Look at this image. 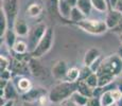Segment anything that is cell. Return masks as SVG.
<instances>
[{"instance_id": "cell-44", "label": "cell", "mask_w": 122, "mask_h": 106, "mask_svg": "<svg viewBox=\"0 0 122 106\" xmlns=\"http://www.w3.org/2000/svg\"><path fill=\"white\" fill-rule=\"evenodd\" d=\"M120 9H122V0H120V1H119L118 6H117V9H116V10H120Z\"/></svg>"}, {"instance_id": "cell-34", "label": "cell", "mask_w": 122, "mask_h": 106, "mask_svg": "<svg viewBox=\"0 0 122 106\" xmlns=\"http://www.w3.org/2000/svg\"><path fill=\"white\" fill-rule=\"evenodd\" d=\"M112 98H114V100H115V102H119L120 101V99H121V96H122V92L119 89H117V88H112Z\"/></svg>"}, {"instance_id": "cell-20", "label": "cell", "mask_w": 122, "mask_h": 106, "mask_svg": "<svg viewBox=\"0 0 122 106\" xmlns=\"http://www.w3.org/2000/svg\"><path fill=\"white\" fill-rule=\"evenodd\" d=\"M12 51L16 54L29 53V46H28V42L22 40V39H17V41L15 42L14 47L12 48Z\"/></svg>"}, {"instance_id": "cell-13", "label": "cell", "mask_w": 122, "mask_h": 106, "mask_svg": "<svg viewBox=\"0 0 122 106\" xmlns=\"http://www.w3.org/2000/svg\"><path fill=\"white\" fill-rule=\"evenodd\" d=\"M12 29H14L16 34L20 37L28 36V34H29V32H30V28H29V25H28V23L23 19H21V18H17V19L15 20Z\"/></svg>"}, {"instance_id": "cell-27", "label": "cell", "mask_w": 122, "mask_h": 106, "mask_svg": "<svg viewBox=\"0 0 122 106\" xmlns=\"http://www.w3.org/2000/svg\"><path fill=\"white\" fill-rule=\"evenodd\" d=\"M70 99H71V100L73 101L76 105H79V106H86V105H87V102H88V99L89 98H87V96H85L83 95H81L79 91H76V92L72 93V96H71V98H70Z\"/></svg>"}, {"instance_id": "cell-48", "label": "cell", "mask_w": 122, "mask_h": 106, "mask_svg": "<svg viewBox=\"0 0 122 106\" xmlns=\"http://www.w3.org/2000/svg\"><path fill=\"white\" fill-rule=\"evenodd\" d=\"M119 11H120V12H121V13H122V9H120V10H119Z\"/></svg>"}, {"instance_id": "cell-45", "label": "cell", "mask_w": 122, "mask_h": 106, "mask_svg": "<svg viewBox=\"0 0 122 106\" xmlns=\"http://www.w3.org/2000/svg\"><path fill=\"white\" fill-rule=\"evenodd\" d=\"M117 103H118V105H119V106H122V96H121L120 101H119V102H117Z\"/></svg>"}, {"instance_id": "cell-32", "label": "cell", "mask_w": 122, "mask_h": 106, "mask_svg": "<svg viewBox=\"0 0 122 106\" xmlns=\"http://www.w3.org/2000/svg\"><path fill=\"white\" fill-rule=\"evenodd\" d=\"M13 76H14V75H13V72L11 71V69L4 70V71L0 72V79L6 80V81H12Z\"/></svg>"}, {"instance_id": "cell-11", "label": "cell", "mask_w": 122, "mask_h": 106, "mask_svg": "<svg viewBox=\"0 0 122 106\" xmlns=\"http://www.w3.org/2000/svg\"><path fill=\"white\" fill-rule=\"evenodd\" d=\"M100 57H102V54H101V50L97 47H92V48H89L87 51L84 54L83 57V65L88 66L90 67L93 63L97 60H99Z\"/></svg>"}, {"instance_id": "cell-18", "label": "cell", "mask_w": 122, "mask_h": 106, "mask_svg": "<svg viewBox=\"0 0 122 106\" xmlns=\"http://www.w3.org/2000/svg\"><path fill=\"white\" fill-rule=\"evenodd\" d=\"M41 13H43V5L38 2H32L27 8V15L32 18L38 17Z\"/></svg>"}, {"instance_id": "cell-26", "label": "cell", "mask_w": 122, "mask_h": 106, "mask_svg": "<svg viewBox=\"0 0 122 106\" xmlns=\"http://www.w3.org/2000/svg\"><path fill=\"white\" fill-rule=\"evenodd\" d=\"M100 101L102 106H109L114 104V103H116L112 96V90H104V92L100 96Z\"/></svg>"}, {"instance_id": "cell-14", "label": "cell", "mask_w": 122, "mask_h": 106, "mask_svg": "<svg viewBox=\"0 0 122 106\" xmlns=\"http://www.w3.org/2000/svg\"><path fill=\"white\" fill-rule=\"evenodd\" d=\"M1 90H3V99H1L3 101L4 100H16L17 96H20L17 88H16V86L14 85L13 81H11L8 84V86L4 89H1Z\"/></svg>"}, {"instance_id": "cell-4", "label": "cell", "mask_w": 122, "mask_h": 106, "mask_svg": "<svg viewBox=\"0 0 122 106\" xmlns=\"http://www.w3.org/2000/svg\"><path fill=\"white\" fill-rule=\"evenodd\" d=\"M47 30H48V27H47V25L45 22H38L30 29V32L28 34V41H27L28 46H29L30 53L36 48V46L38 45L39 40L43 38Z\"/></svg>"}, {"instance_id": "cell-46", "label": "cell", "mask_w": 122, "mask_h": 106, "mask_svg": "<svg viewBox=\"0 0 122 106\" xmlns=\"http://www.w3.org/2000/svg\"><path fill=\"white\" fill-rule=\"evenodd\" d=\"M119 39H120V41H121V45H122V34H121V35H119Z\"/></svg>"}, {"instance_id": "cell-10", "label": "cell", "mask_w": 122, "mask_h": 106, "mask_svg": "<svg viewBox=\"0 0 122 106\" xmlns=\"http://www.w3.org/2000/svg\"><path fill=\"white\" fill-rule=\"evenodd\" d=\"M29 65V71L30 74H32L34 77L41 79V77L46 76V68L41 65V63L38 61V58L32 57L30 62L28 63Z\"/></svg>"}, {"instance_id": "cell-40", "label": "cell", "mask_w": 122, "mask_h": 106, "mask_svg": "<svg viewBox=\"0 0 122 106\" xmlns=\"http://www.w3.org/2000/svg\"><path fill=\"white\" fill-rule=\"evenodd\" d=\"M116 88L122 92V76H118L116 79Z\"/></svg>"}, {"instance_id": "cell-12", "label": "cell", "mask_w": 122, "mask_h": 106, "mask_svg": "<svg viewBox=\"0 0 122 106\" xmlns=\"http://www.w3.org/2000/svg\"><path fill=\"white\" fill-rule=\"evenodd\" d=\"M122 18V13L119 10H109V12L107 13L106 18H105V23H106L108 30L115 29L118 25L119 21Z\"/></svg>"}, {"instance_id": "cell-21", "label": "cell", "mask_w": 122, "mask_h": 106, "mask_svg": "<svg viewBox=\"0 0 122 106\" xmlns=\"http://www.w3.org/2000/svg\"><path fill=\"white\" fill-rule=\"evenodd\" d=\"M80 76H81V69L78 67H70L68 69L65 81L71 82V83H76L80 80Z\"/></svg>"}, {"instance_id": "cell-35", "label": "cell", "mask_w": 122, "mask_h": 106, "mask_svg": "<svg viewBox=\"0 0 122 106\" xmlns=\"http://www.w3.org/2000/svg\"><path fill=\"white\" fill-rule=\"evenodd\" d=\"M102 61H103V58L102 57H100L99 60H97L95 63L92 64V65L90 66V69L92 70L93 72H97L98 70H99V68H100V66H101V64H102Z\"/></svg>"}, {"instance_id": "cell-43", "label": "cell", "mask_w": 122, "mask_h": 106, "mask_svg": "<svg viewBox=\"0 0 122 106\" xmlns=\"http://www.w3.org/2000/svg\"><path fill=\"white\" fill-rule=\"evenodd\" d=\"M116 53L118 54V56L122 60V45L118 48V50H117V52H116Z\"/></svg>"}, {"instance_id": "cell-3", "label": "cell", "mask_w": 122, "mask_h": 106, "mask_svg": "<svg viewBox=\"0 0 122 106\" xmlns=\"http://www.w3.org/2000/svg\"><path fill=\"white\" fill-rule=\"evenodd\" d=\"M53 41H54V31H53L52 28H48L47 32L45 33L43 38L39 40L38 45L36 46V48L30 53L31 56L34 58L43 57L45 54H47L51 50Z\"/></svg>"}, {"instance_id": "cell-47", "label": "cell", "mask_w": 122, "mask_h": 106, "mask_svg": "<svg viewBox=\"0 0 122 106\" xmlns=\"http://www.w3.org/2000/svg\"><path fill=\"white\" fill-rule=\"evenodd\" d=\"M109 106H119V105H118V103H114V104H112V105H109Z\"/></svg>"}, {"instance_id": "cell-28", "label": "cell", "mask_w": 122, "mask_h": 106, "mask_svg": "<svg viewBox=\"0 0 122 106\" xmlns=\"http://www.w3.org/2000/svg\"><path fill=\"white\" fill-rule=\"evenodd\" d=\"M58 3H60V0H47V9H48L49 13H50L51 15L60 16Z\"/></svg>"}, {"instance_id": "cell-25", "label": "cell", "mask_w": 122, "mask_h": 106, "mask_svg": "<svg viewBox=\"0 0 122 106\" xmlns=\"http://www.w3.org/2000/svg\"><path fill=\"white\" fill-rule=\"evenodd\" d=\"M99 76V87H106L109 86L116 81L117 77L112 74H100Z\"/></svg>"}, {"instance_id": "cell-49", "label": "cell", "mask_w": 122, "mask_h": 106, "mask_svg": "<svg viewBox=\"0 0 122 106\" xmlns=\"http://www.w3.org/2000/svg\"><path fill=\"white\" fill-rule=\"evenodd\" d=\"M107 1H108V0H107Z\"/></svg>"}, {"instance_id": "cell-16", "label": "cell", "mask_w": 122, "mask_h": 106, "mask_svg": "<svg viewBox=\"0 0 122 106\" xmlns=\"http://www.w3.org/2000/svg\"><path fill=\"white\" fill-rule=\"evenodd\" d=\"M76 91H79L81 95L87 96V98L93 96V89L86 83V81H83V80H79L76 82Z\"/></svg>"}, {"instance_id": "cell-50", "label": "cell", "mask_w": 122, "mask_h": 106, "mask_svg": "<svg viewBox=\"0 0 122 106\" xmlns=\"http://www.w3.org/2000/svg\"><path fill=\"white\" fill-rule=\"evenodd\" d=\"M121 74H122V73H121Z\"/></svg>"}, {"instance_id": "cell-31", "label": "cell", "mask_w": 122, "mask_h": 106, "mask_svg": "<svg viewBox=\"0 0 122 106\" xmlns=\"http://www.w3.org/2000/svg\"><path fill=\"white\" fill-rule=\"evenodd\" d=\"M80 69H81V76H80V80H83V81H85L91 73H93V71L90 69V67H88V66L83 65V67L80 68Z\"/></svg>"}, {"instance_id": "cell-30", "label": "cell", "mask_w": 122, "mask_h": 106, "mask_svg": "<svg viewBox=\"0 0 122 106\" xmlns=\"http://www.w3.org/2000/svg\"><path fill=\"white\" fill-rule=\"evenodd\" d=\"M10 67H11V58H9L8 56H5L4 54L1 53V55H0V72L10 69Z\"/></svg>"}, {"instance_id": "cell-5", "label": "cell", "mask_w": 122, "mask_h": 106, "mask_svg": "<svg viewBox=\"0 0 122 106\" xmlns=\"http://www.w3.org/2000/svg\"><path fill=\"white\" fill-rule=\"evenodd\" d=\"M0 8H2V10L5 13L9 21V27L11 25L12 29L15 20L17 19L18 11H19V1L18 0H3Z\"/></svg>"}, {"instance_id": "cell-39", "label": "cell", "mask_w": 122, "mask_h": 106, "mask_svg": "<svg viewBox=\"0 0 122 106\" xmlns=\"http://www.w3.org/2000/svg\"><path fill=\"white\" fill-rule=\"evenodd\" d=\"M1 106H15V100H4L1 101Z\"/></svg>"}, {"instance_id": "cell-29", "label": "cell", "mask_w": 122, "mask_h": 106, "mask_svg": "<svg viewBox=\"0 0 122 106\" xmlns=\"http://www.w3.org/2000/svg\"><path fill=\"white\" fill-rule=\"evenodd\" d=\"M85 81H86V83H87L92 89H95V88H97V87H99V76H98V74L96 73V72L91 73V74L87 77V79L85 80Z\"/></svg>"}, {"instance_id": "cell-2", "label": "cell", "mask_w": 122, "mask_h": 106, "mask_svg": "<svg viewBox=\"0 0 122 106\" xmlns=\"http://www.w3.org/2000/svg\"><path fill=\"white\" fill-rule=\"evenodd\" d=\"M74 25H76L81 30H83L84 32L88 33L91 35H101L104 34L105 32L108 30L105 20H100V19H86L80 21V22L73 23Z\"/></svg>"}, {"instance_id": "cell-24", "label": "cell", "mask_w": 122, "mask_h": 106, "mask_svg": "<svg viewBox=\"0 0 122 106\" xmlns=\"http://www.w3.org/2000/svg\"><path fill=\"white\" fill-rule=\"evenodd\" d=\"M9 29V21L6 18V15L4 13V11L2 10V8H0V37H3V35L5 34V32Z\"/></svg>"}, {"instance_id": "cell-38", "label": "cell", "mask_w": 122, "mask_h": 106, "mask_svg": "<svg viewBox=\"0 0 122 106\" xmlns=\"http://www.w3.org/2000/svg\"><path fill=\"white\" fill-rule=\"evenodd\" d=\"M61 106H79V105H76L71 99H68V100L64 101V102L61 104Z\"/></svg>"}, {"instance_id": "cell-23", "label": "cell", "mask_w": 122, "mask_h": 106, "mask_svg": "<svg viewBox=\"0 0 122 106\" xmlns=\"http://www.w3.org/2000/svg\"><path fill=\"white\" fill-rule=\"evenodd\" d=\"M86 16L84 15L83 13H82L81 11L79 10L76 6H73L72 8V10H71V13H70V18H69V21H70V23H76V22H80V21H82V20H84V19H86Z\"/></svg>"}, {"instance_id": "cell-7", "label": "cell", "mask_w": 122, "mask_h": 106, "mask_svg": "<svg viewBox=\"0 0 122 106\" xmlns=\"http://www.w3.org/2000/svg\"><path fill=\"white\" fill-rule=\"evenodd\" d=\"M49 92H47V90L43 87L39 86H33L32 89H30L27 93L20 96L21 100L23 102H28V103H38V101L41 100V96L48 95Z\"/></svg>"}, {"instance_id": "cell-1", "label": "cell", "mask_w": 122, "mask_h": 106, "mask_svg": "<svg viewBox=\"0 0 122 106\" xmlns=\"http://www.w3.org/2000/svg\"><path fill=\"white\" fill-rule=\"evenodd\" d=\"M76 91V83L61 81L51 87L49 90V100L53 104H62L64 101L71 98L72 93Z\"/></svg>"}, {"instance_id": "cell-6", "label": "cell", "mask_w": 122, "mask_h": 106, "mask_svg": "<svg viewBox=\"0 0 122 106\" xmlns=\"http://www.w3.org/2000/svg\"><path fill=\"white\" fill-rule=\"evenodd\" d=\"M67 62L64 60H57L54 63H52V67H51V74L57 81H65L66 80V75L68 72Z\"/></svg>"}, {"instance_id": "cell-8", "label": "cell", "mask_w": 122, "mask_h": 106, "mask_svg": "<svg viewBox=\"0 0 122 106\" xmlns=\"http://www.w3.org/2000/svg\"><path fill=\"white\" fill-rule=\"evenodd\" d=\"M14 85L16 86L18 92L20 96L27 93L30 89H32L33 84H32L31 80L27 76V75H18V76H14Z\"/></svg>"}, {"instance_id": "cell-33", "label": "cell", "mask_w": 122, "mask_h": 106, "mask_svg": "<svg viewBox=\"0 0 122 106\" xmlns=\"http://www.w3.org/2000/svg\"><path fill=\"white\" fill-rule=\"evenodd\" d=\"M86 106H102L101 104L100 98H97V96H92V98L88 99V102Z\"/></svg>"}, {"instance_id": "cell-36", "label": "cell", "mask_w": 122, "mask_h": 106, "mask_svg": "<svg viewBox=\"0 0 122 106\" xmlns=\"http://www.w3.org/2000/svg\"><path fill=\"white\" fill-rule=\"evenodd\" d=\"M112 31L114 32V33H116V34H118V35H121L122 34V18L120 19V21H119L118 25H117L115 29H112Z\"/></svg>"}, {"instance_id": "cell-37", "label": "cell", "mask_w": 122, "mask_h": 106, "mask_svg": "<svg viewBox=\"0 0 122 106\" xmlns=\"http://www.w3.org/2000/svg\"><path fill=\"white\" fill-rule=\"evenodd\" d=\"M119 1H120V0H108L109 9H111V10H116L117 6H118Z\"/></svg>"}, {"instance_id": "cell-42", "label": "cell", "mask_w": 122, "mask_h": 106, "mask_svg": "<svg viewBox=\"0 0 122 106\" xmlns=\"http://www.w3.org/2000/svg\"><path fill=\"white\" fill-rule=\"evenodd\" d=\"M20 106H36V103H28V102H23L22 101Z\"/></svg>"}, {"instance_id": "cell-22", "label": "cell", "mask_w": 122, "mask_h": 106, "mask_svg": "<svg viewBox=\"0 0 122 106\" xmlns=\"http://www.w3.org/2000/svg\"><path fill=\"white\" fill-rule=\"evenodd\" d=\"M91 3H92L93 10L100 12V13H105L108 10H111L107 0H91Z\"/></svg>"}, {"instance_id": "cell-15", "label": "cell", "mask_w": 122, "mask_h": 106, "mask_svg": "<svg viewBox=\"0 0 122 106\" xmlns=\"http://www.w3.org/2000/svg\"><path fill=\"white\" fill-rule=\"evenodd\" d=\"M71 10H72V6H71V4L68 2V0H60V3H58V12H60L61 17L64 18L65 20H69Z\"/></svg>"}, {"instance_id": "cell-17", "label": "cell", "mask_w": 122, "mask_h": 106, "mask_svg": "<svg viewBox=\"0 0 122 106\" xmlns=\"http://www.w3.org/2000/svg\"><path fill=\"white\" fill-rule=\"evenodd\" d=\"M76 6L86 16V17H88V16L90 15L91 11H92V9H93L92 3H91V0H78Z\"/></svg>"}, {"instance_id": "cell-19", "label": "cell", "mask_w": 122, "mask_h": 106, "mask_svg": "<svg viewBox=\"0 0 122 106\" xmlns=\"http://www.w3.org/2000/svg\"><path fill=\"white\" fill-rule=\"evenodd\" d=\"M17 36L18 35L16 34V32L14 31V29H8V31L5 32V34L3 35V38H4V42H5L6 47L10 48L12 50V48L14 47L15 42L17 41Z\"/></svg>"}, {"instance_id": "cell-9", "label": "cell", "mask_w": 122, "mask_h": 106, "mask_svg": "<svg viewBox=\"0 0 122 106\" xmlns=\"http://www.w3.org/2000/svg\"><path fill=\"white\" fill-rule=\"evenodd\" d=\"M11 71L13 72L14 76H18V75H25L27 73H30L29 71V65L28 63L22 62V61L18 60L16 57L11 58Z\"/></svg>"}, {"instance_id": "cell-41", "label": "cell", "mask_w": 122, "mask_h": 106, "mask_svg": "<svg viewBox=\"0 0 122 106\" xmlns=\"http://www.w3.org/2000/svg\"><path fill=\"white\" fill-rule=\"evenodd\" d=\"M11 81H6V80H3V79H0V89H4L8 84L10 83Z\"/></svg>"}]
</instances>
